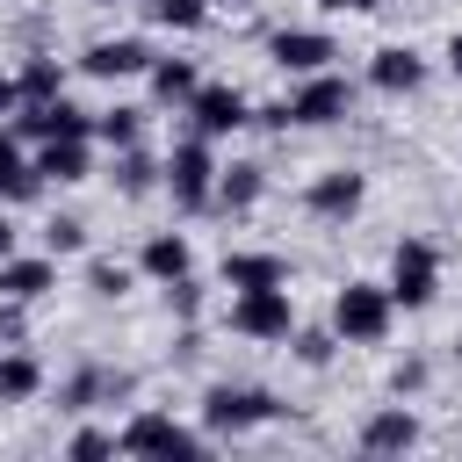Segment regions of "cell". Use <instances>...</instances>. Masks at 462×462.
I'll return each mask as SVG.
<instances>
[{
  "mask_svg": "<svg viewBox=\"0 0 462 462\" xmlns=\"http://www.w3.org/2000/svg\"><path fill=\"white\" fill-rule=\"evenodd\" d=\"M354 108V79L346 72H303L296 87H289V101H274V108H260V123H274V130H289V123H303V130H325V123H339Z\"/></svg>",
  "mask_w": 462,
  "mask_h": 462,
  "instance_id": "6da1fadb",
  "label": "cell"
},
{
  "mask_svg": "<svg viewBox=\"0 0 462 462\" xmlns=\"http://www.w3.org/2000/svg\"><path fill=\"white\" fill-rule=\"evenodd\" d=\"M390 289L383 282H346L339 296H332V332L346 339V346H383L390 339Z\"/></svg>",
  "mask_w": 462,
  "mask_h": 462,
  "instance_id": "7a4b0ae2",
  "label": "cell"
},
{
  "mask_svg": "<svg viewBox=\"0 0 462 462\" xmlns=\"http://www.w3.org/2000/svg\"><path fill=\"white\" fill-rule=\"evenodd\" d=\"M159 180H166V195L180 209H209V195H217V152H209V137H180L159 159Z\"/></svg>",
  "mask_w": 462,
  "mask_h": 462,
  "instance_id": "3957f363",
  "label": "cell"
},
{
  "mask_svg": "<svg viewBox=\"0 0 462 462\" xmlns=\"http://www.w3.org/2000/svg\"><path fill=\"white\" fill-rule=\"evenodd\" d=\"M282 404H274V390H253V383H209L202 390V426L209 433H253V426H267Z\"/></svg>",
  "mask_w": 462,
  "mask_h": 462,
  "instance_id": "277c9868",
  "label": "cell"
},
{
  "mask_svg": "<svg viewBox=\"0 0 462 462\" xmlns=\"http://www.w3.org/2000/svg\"><path fill=\"white\" fill-rule=\"evenodd\" d=\"M231 332H238V339H289V332H296V296H289V282H274V289H238V296H231Z\"/></svg>",
  "mask_w": 462,
  "mask_h": 462,
  "instance_id": "5b68a950",
  "label": "cell"
},
{
  "mask_svg": "<svg viewBox=\"0 0 462 462\" xmlns=\"http://www.w3.org/2000/svg\"><path fill=\"white\" fill-rule=\"evenodd\" d=\"M390 303H404V310H426L433 303V289H440V253L426 245V238H397V253H390Z\"/></svg>",
  "mask_w": 462,
  "mask_h": 462,
  "instance_id": "8992f818",
  "label": "cell"
},
{
  "mask_svg": "<svg viewBox=\"0 0 462 462\" xmlns=\"http://www.w3.org/2000/svg\"><path fill=\"white\" fill-rule=\"evenodd\" d=\"M116 448H123V455H166V462H173V455H202V433H188V426L166 419V411H137V419L116 433Z\"/></svg>",
  "mask_w": 462,
  "mask_h": 462,
  "instance_id": "52a82bcc",
  "label": "cell"
},
{
  "mask_svg": "<svg viewBox=\"0 0 462 462\" xmlns=\"http://www.w3.org/2000/svg\"><path fill=\"white\" fill-rule=\"evenodd\" d=\"M267 58H274L289 79H303V72H325V65L339 58V43H332L325 29H274V36H267Z\"/></svg>",
  "mask_w": 462,
  "mask_h": 462,
  "instance_id": "ba28073f",
  "label": "cell"
},
{
  "mask_svg": "<svg viewBox=\"0 0 462 462\" xmlns=\"http://www.w3.org/2000/svg\"><path fill=\"white\" fill-rule=\"evenodd\" d=\"M188 116H195V137H209V144L253 123V108H245L238 87H195V94H188Z\"/></svg>",
  "mask_w": 462,
  "mask_h": 462,
  "instance_id": "9c48e42d",
  "label": "cell"
},
{
  "mask_svg": "<svg viewBox=\"0 0 462 462\" xmlns=\"http://www.w3.org/2000/svg\"><path fill=\"white\" fill-rule=\"evenodd\" d=\"M303 202H310V217H325V224H346V217L368 202V180H361L354 166H332V173H318V180L303 188Z\"/></svg>",
  "mask_w": 462,
  "mask_h": 462,
  "instance_id": "30bf717a",
  "label": "cell"
},
{
  "mask_svg": "<svg viewBox=\"0 0 462 462\" xmlns=\"http://www.w3.org/2000/svg\"><path fill=\"white\" fill-rule=\"evenodd\" d=\"M22 137H36V144H51V137H94V116L72 108L65 94L58 101H22Z\"/></svg>",
  "mask_w": 462,
  "mask_h": 462,
  "instance_id": "8fae6325",
  "label": "cell"
},
{
  "mask_svg": "<svg viewBox=\"0 0 462 462\" xmlns=\"http://www.w3.org/2000/svg\"><path fill=\"white\" fill-rule=\"evenodd\" d=\"M43 289H58V253H7L0 260V296L7 303H36Z\"/></svg>",
  "mask_w": 462,
  "mask_h": 462,
  "instance_id": "7c38bea8",
  "label": "cell"
},
{
  "mask_svg": "<svg viewBox=\"0 0 462 462\" xmlns=\"http://www.w3.org/2000/svg\"><path fill=\"white\" fill-rule=\"evenodd\" d=\"M79 65H87L94 79H137V72H152V43H144V36H108V43H94Z\"/></svg>",
  "mask_w": 462,
  "mask_h": 462,
  "instance_id": "4fadbf2b",
  "label": "cell"
},
{
  "mask_svg": "<svg viewBox=\"0 0 462 462\" xmlns=\"http://www.w3.org/2000/svg\"><path fill=\"white\" fill-rule=\"evenodd\" d=\"M354 440H361V455H404V448L419 440V419H411L404 404H383V411H368V419H361V433H354Z\"/></svg>",
  "mask_w": 462,
  "mask_h": 462,
  "instance_id": "5bb4252c",
  "label": "cell"
},
{
  "mask_svg": "<svg viewBox=\"0 0 462 462\" xmlns=\"http://www.w3.org/2000/svg\"><path fill=\"white\" fill-rule=\"evenodd\" d=\"M36 195H43V173L22 152V130H0V202L14 209V202H36Z\"/></svg>",
  "mask_w": 462,
  "mask_h": 462,
  "instance_id": "9a60e30c",
  "label": "cell"
},
{
  "mask_svg": "<svg viewBox=\"0 0 462 462\" xmlns=\"http://www.w3.org/2000/svg\"><path fill=\"white\" fill-rule=\"evenodd\" d=\"M368 79H375L383 94H419V87H426V58L404 51V43H383L375 65H368Z\"/></svg>",
  "mask_w": 462,
  "mask_h": 462,
  "instance_id": "2e32d148",
  "label": "cell"
},
{
  "mask_svg": "<svg viewBox=\"0 0 462 462\" xmlns=\"http://www.w3.org/2000/svg\"><path fill=\"white\" fill-rule=\"evenodd\" d=\"M87 137H51V144H36V173H43V188L58 180V188H79L87 180Z\"/></svg>",
  "mask_w": 462,
  "mask_h": 462,
  "instance_id": "e0dca14e",
  "label": "cell"
},
{
  "mask_svg": "<svg viewBox=\"0 0 462 462\" xmlns=\"http://www.w3.org/2000/svg\"><path fill=\"white\" fill-rule=\"evenodd\" d=\"M130 397V375H108V368H79L72 383H58V404L65 411H87V404H116Z\"/></svg>",
  "mask_w": 462,
  "mask_h": 462,
  "instance_id": "ac0fdd59",
  "label": "cell"
},
{
  "mask_svg": "<svg viewBox=\"0 0 462 462\" xmlns=\"http://www.w3.org/2000/svg\"><path fill=\"white\" fill-rule=\"evenodd\" d=\"M137 267H144L152 282H180V274L195 267V253H188V238H180V231H152V238H144V253H137Z\"/></svg>",
  "mask_w": 462,
  "mask_h": 462,
  "instance_id": "d6986e66",
  "label": "cell"
},
{
  "mask_svg": "<svg viewBox=\"0 0 462 462\" xmlns=\"http://www.w3.org/2000/svg\"><path fill=\"white\" fill-rule=\"evenodd\" d=\"M274 282H289L282 253H224V289H274Z\"/></svg>",
  "mask_w": 462,
  "mask_h": 462,
  "instance_id": "ffe728a7",
  "label": "cell"
},
{
  "mask_svg": "<svg viewBox=\"0 0 462 462\" xmlns=\"http://www.w3.org/2000/svg\"><path fill=\"white\" fill-rule=\"evenodd\" d=\"M43 390V368H36V354H22V346H0V404H29Z\"/></svg>",
  "mask_w": 462,
  "mask_h": 462,
  "instance_id": "44dd1931",
  "label": "cell"
},
{
  "mask_svg": "<svg viewBox=\"0 0 462 462\" xmlns=\"http://www.w3.org/2000/svg\"><path fill=\"white\" fill-rule=\"evenodd\" d=\"M260 188H267V173L260 166H217V209H253L260 202Z\"/></svg>",
  "mask_w": 462,
  "mask_h": 462,
  "instance_id": "7402d4cb",
  "label": "cell"
},
{
  "mask_svg": "<svg viewBox=\"0 0 462 462\" xmlns=\"http://www.w3.org/2000/svg\"><path fill=\"white\" fill-rule=\"evenodd\" d=\"M195 87H202V79H195V58H152V94H159V101L188 108Z\"/></svg>",
  "mask_w": 462,
  "mask_h": 462,
  "instance_id": "603a6c76",
  "label": "cell"
},
{
  "mask_svg": "<svg viewBox=\"0 0 462 462\" xmlns=\"http://www.w3.org/2000/svg\"><path fill=\"white\" fill-rule=\"evenodd\" d=\"M14 94H22V101H58V94H65V65H58V58H29V65L14 72Z\"/></svg>",
  "mask_w": 462,
  "mask_h": 462,
  "instance_id": "cb8c5ba5",
  "label": "cell"
},
{
  "mask_svg": "<svg viewBox=\"0 0 462 462\" xmlns=\"http://www.w3.org/2000/svg\"><path fill=\"white\" fill-rule=\"evenodd\" d=\"M108 173H116V188H123V195H152V180H159V159H144L137 144H116V166H108Z\"/></svg>",
  "mask_w": 462,
  "mask_h": 462,
  "instance_id": "d4e9b609",
  "label": "cell"
},
{
  "mask_svg": "<svg viewBox=\"0 0 462 462\" xmlns=\"http://www.w3.org/2000/svg\"><path fill=\"white\" fill-rule=\"evenodd\" d=\"M94 137H101L108 152H116V144H137V137H144V108H101V116H94Z\"/></svg>",
  "mask_w": 462,
  "mask_h": 462,
  "instance_id": "484cf974",
  "label": "cell"
},
{
  "mask_svg": "<svg viewBox=\"0 0 462 462\" xmlns=\"http://www.w3.org/2000/svg\"><path fill=\"white\" fill-rule=\"evenodd\" d=\"M152 7V22H166V29H202L209 22V0H144Z\"/></svg>",
  "mask_w": 462,
  "mask_h": 462,
  "instance_id": "4316f807",
  "label": "cell"
},
{
  "mask_svg": "<svg viewBox=\"0 0 462 462\" xmlns=\"http://www.w3.org/2000/svg\"><path fill=\"white\" fill-rule=\"evenodd\" d=\"M79 245H87V224H79V217H51V224H43V253L65 260V253H79Z\"/></svg>",
  "mask_w": 462,
  "mask_h": 462,
  "instance_id": "83f0119b",
  "label": "cell"
},
{
  "mask_svg": "<svg viewBox=\"0 0 462 462\" xmlns=\"http://www.w3.org/2000/svg\"><path fill=\"white\" fill-rule=\"evenodd\" d=\"M87 289H94V296H123V289H130V267H123V260H87Z\"/></svg>",
  "mask_w": 462,
  "mask_h": 462,
  "instance_id": "f1b7e54d",
  "label": "cell"
},
{
  "mask_svg": "<svg viewBox=\"0 0 462 462\" xmlns=\"http://www.w3.org/2000/svg\"><path fill=\"white\" fill-rule=\"evenodd\" d=\"M289 339H296V361H303V368H325L332 346H339V332H289Z\"/></svg>",
  "mask_w": 462,
  "mask_h": 462,
  "instance_id": "f546056e",
  "label": "cell"
},
{
  "mask_svg": "<svg viewBox=\"0 0 462 462\" xmlns=\"http://www.w3.org/2000/svg\"><path fill=\"white\" fill-rule=\"evenodd\" d=\"M72 455H79V462H94V455H116V433L87 426V433H72Z\"/></svg>",
  "mask_w": 462,
  "mask_h": 462,
  "instance_id": "4dcf8cb0",
  "label": "cell"
},
{
  "mask_svg": "<svg viewBox=\"0 0 462 462\" xmlns=\"http://www.w3.org/2000/svg\"><path fill=\"white\" fill-rule=\"evenodd\" d=\"M0 339L22 346V303H7V296H0Z\"/></svg>",
  "mask_w": 462,
  "mask_h": 462,
  "instance_id": "1f68e13d",
  "label": "cell"
},
{
  "mask_svg": "<svg viewBox=\"0 0 462 462\" xmlns=\"http://www.w3.org/2000/svg\"><path fill=\"white\" fill-rule=\"evenodd\" d=\"M166 289H173V310H180V318H195V303H202V296H195V282L180 274V282H166Z\"/></svg>",
  "mask_w": 462,
  "mask_h": 462,
  "instance_id": "d6a6232c",
  "label": "cell"
},
{
  "mask_svg": "<svg viewBox=\"0 0 462 462\" xmlns=\"http://www.w3.org/2000/svg\"><path fill=\"white\" fill-rule=\"evenodd\" d=\"M325 14H368V7H383V0H318Z\"/></svg>",
  "mask_w": 462,
  "mask_h": 462,
  "instance_id": "836d02e7",
  "label": "cell"
},
{
  "mask_svg": "<svg viewBox=\"0 0 462 462\" xmlns=\"http://www.w3.org/2000/svg\"><path fill=\"white\" fill-rule=\"evenodd\" d=\"M7 108H22V94H14V72L0 65V116H7Z\"/></svg>",
  "mask_w": 462,
  "mask_h": 462,
  "instance_id": "e575fe53",
  "label": "cell"
},
{
  "mask_svg": "<svg viewBox=\"0 0 462 462\" xmlns=\"http://www.w3.org/2000/svg\"><path fill=\"white\" fill-rule=\"evenodd\" d=\"M14 253V217H7V202H0V260Z\"/></svg>",
  "mask_w": 462,
  "mask_h": 462,
  "instance_id": "d590c367",
  "label": "cell"
},
{
  "mask_svg": "<svg viewBox=\"0 0 462 462\" xmlns=\"http://www.w3.org/2000/svg\"><path fill=\"white\" fill-rule=\"evenodd\" d=\"M448 72H455V79H462V36H455V43H448Z\"/></svg>",
  "mask_w": 462,
  "mask_h": 462,
  "instance_id": "8d00e7d4",
  "label": "cell"
},
{
  "mask_svg": "<svg viewBox=\"0 0 462 462\" xmlns=\"http://www.w3.org/2000/svg\"><path fill=\"white\" fill-rule=\"evenodd\" d=\"M101 7H116V0H101Z\"/></svg>",
  "mask_w": 462,
  "mask_h": 462,
  "instance_id": "74e56055",
  "label": "cell"
}]
</instances>
